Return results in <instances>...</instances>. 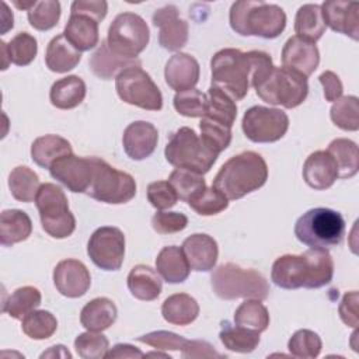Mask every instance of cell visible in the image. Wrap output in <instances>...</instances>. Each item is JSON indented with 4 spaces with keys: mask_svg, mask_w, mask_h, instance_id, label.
Segmentation results:
<instances>
[{
    "mask_svg": "<svg viewBox=\"0 0 359 359\" xmlns=\"http://www.w3.org/2000/svg\"><path fill=\"white\" fill-rule=\"evenodd\" d=\"M115 90L126 104L147 111H160L163 108L160 88L140 66H132L121 72L115 79Z\"/></svg>",
    "mask_w": 359,
    "mask_h": 359,
    "instance_id": "12",
    "label": "cell"
},
{
    "mask_svg": "<svg viewBox=\"0 0 359 359\" xmlns=\"http://www.w3.org/2000/svg\"><path fill=\"white\" fill-rule=\"evenodd\" d=\"M323 348L321 338L317 332L311 330H299L296 331L289 342L287 349L292 356L300 359H314L320 355Z\"/></svg>",
    "mask_w": 359,
    "mask_h": 359,
    "instance_id": "46",
    "label": "cell"
},
{
    "mask_svg": "<svg viewBox=\"0 0 359 359\" xmlns=\"http://www.w3.org/2000/svg\"><path fill=\"white\" fill-rule=\"evenodd\" d=\"M137 341L161 351H181L188 339L170 331H153L137 337Z\"/></svg>",
    "mask_w": 359,
    "mask_h": 359,
    "instance_id": "52",
    "label": "cell"
},
{
    "mask_svg": "<svg viewBox=\"0 0 359 359\" xmlns=\"http://www.w3.org/2000/svg\"><path fill=\"white\" fill-rule=\"evenodd\" d=\"M168 182L175 189L178 199L188 202L194 195H196L199 191L206 188V182L203 180V175L195 174L192 171L175 168L170 177Z\"/></svg>",
    "mask_w": 359,
    "mask_h": 359,
    "instance_id": "48",
    "label": "cell"
},
{
    "mask_svg": "<svg viewBox=\"0 0 359 359\" xmlns=\"http://www.w3.org/2000/svg\"><path fill=\"white\" fill-rule=\"evenodd\" d=\"M161 314L170 324L188 325L196 320L199 314V304L191 294L175 293L164 300Z\"/></svg>",
    "mask_w": 359,
    "mask_h": 359,
    "instance_id": "34",
    "label": "cell"
},
{
    "mask_svg": "<svg viewBox=\"0 0 359 359\" xmlns=\"http://www.w3.org/2000/svg\"><path fill=\"white\" fill-rule=\"evenodd\" d=\"M188 205L201 216H212L223 212L229 206V199L213 185L210 188H205L194 195Z\"/></svg>",
    "mask_w": 359,
    "mask_h": 359,
    "instance_id": "44",
    "label": "cell"
},
{
    "mask_svg": "<svg viewBox=\"0 0 359 359\" xmlns=\"http://www.w3.org/2000/svg\"><path fill=\"white\" fill-rule=\"evenodd\" d=\"M144 353L137 349L133 345L129 344H116L112 349H108L105 358L108 359H115V358H132V359H137V358H143Z\"/></svg>",
    "mask_w": 359,
    "mask_h": 359,
    "instance_id": "58",
    "label": "cell"
},
{
    "mask_svg": "<svg viewBox=\"0 0 359 359\" xmlns=\"http://www.w3.org/2000/svg\"><path fill=\"white\" fill-rule=\"evenodd\" d=\"M188 224V217L180 212H157L151 217V227L158 234L182 231Z\"/></svg>",
    "mask_w": 359,
    "mask_h": 359,
    "instance_id": "53",
    "label": "cell"
},
{
    "mask_svg": "<svg viewBox=\"0 0 359 359\" xmlns=\"http://www.w3.org/2000/svg\"><path fill=\"white\" fill-rule=\"evenodd\" d=\"M128 289L133 297L151 302L160 296L163 283L157 271L140 264L130 269L128 275Z\"/></svg>",
    "mask_w": 359,
    "mask_h": 359,
    "instance_id": "30",
    "label": "cell"
},
{
    "mask_svg": "<svg viewBox=\"0 0 359 359\" xmlns=\"http://www.w3.org/2000/svg\"><path fill=\"white\" fill-rule=\"evenodd\" d=\"M93 180L87 195L109 205L129 202L136 195V181L125 171H119L100 157H91Z\"/></svg>",
    "mask_w": 359,
    "mask_h": 359,
    "instance_id": "10",
    "label": "cell"
},
{
    "mask_svg": "<svg viewBox=\"0 0 359 359\" xmlns=\"http://www.w3.org/2000/svg\"><path fill=\"white\" fill-rule=\"evenodd\" d=\"M28 21L32 28L38 31H48L53 28L60 18V3L57 0H42L27 11Z\"/></svg>",
    "mask_w": 359,
    "mask_h": 359,
    "instance_id": "45",
    "label": "cell"
},
{
    "mask_svg": "<svg viewBox=\"0 0 359 359\" xmlns=\"http://www.w3.org/2000/svg\"><path fill=\"white\" fill-rule=\"evenodd\" d=\"M69 154H73L72 144L57 135L39 136L31 144V158L42 168L49 170L56 160Z\"/></svg>",
    "mask_w": 359,
    "mask_h": 359,
    "instance_id": "29",
    "label": "cell"
},
{
    "mask_svg": "<svg viewBox=\"0 0 359 359\" xmlns=\"http://www.w3.org/2000/svg\"><path fill=\"white\" fill-rule=\"evenodd\" d=\"M325 24L321 15L318 4L307 3L299 7L294 17V32L296 36L316 43L325 32Z\"/></svg>",
    "mask_w": 359,
    "mask_h": 359,
    "instance_id": "35",
    "label": "cell"
},
{
    "mask_svg": "<svg viewBox=\"0 0 359 359\" xmlns=\"http://www.w3.org/2000/svg\"><path fill=\"white\" fill-rule=\"evenodd\" d=\"M268 180V165L264 157L255 151H243L230 157L213 180L229 201H236L259 189Z\"/></svg>",
    "mask_w": 359,
    "mask_h": 359,
    "instance_id": "3",
    "label": "cell"
},
{
    "mask_svg": "<svg viewBox=\"0 0 359 359\" xmlns=\"http://www.w3.org/2000/svg\"><path fill=\"white\" fill-rule=\"evenodd\" d=\"M334 276V261L324 248H310L299 255L285 254L275 259L271 271L272 282L282 289H318Z\"/></svg>",
    "mask_w": 359,
    "mask_h": 359,
    "instance_id": "2",
    "label": "cell"
},
{
    "mask_svg": "<svg viewBox=\"0 0 359 359\" xmlns=\"http://www.w3.org/2000/svg\"><path fill=\"white\" fill-rule=\"evenodd\" d=\"M203 116L231 128L237 118V105L234 100L223 90L210 86L206 94V108Z\"/></svg>",
    "mask_w": 359,
    "mask_h": 359,
    "instance_id": "36",
    "label": "cell"
},
{
    "mask_svg": "<svg viewBox=\"0 0 359 359\" xmlns=\"http://www.w3.org/2000/svg\"><path fill=\"white\" fill-rule=\"evenodd\" d=\"M164 156L175 168L203 175L216 163L219 154L210 150L194 129L182 126L171 135Z\"/></svg>",
    "mask_w": 359,
    "mask_h": 359,
    "instance_id": "8",
    "label": "cell"
},
{
    "mask_svg": "<svg viewBox=\"0 0 359 359\" xmlns=\"http://www.w3.org/2000/svg\"><path fill=\"white\" fill-rule=\"evenodd\" d=\"M234 323L237 325L262 332L269 325L268 309L257 299H247L234 311Z\"/></svg>",
    "mask_w": 359,
    "mask_h": 359,
    "instance_id": "41",
    "label": "cell"
},
{
    "mask_svg": "<svg viewBox=\"0 0 359 359\" xmlns=\"http://www.w3.org/2000/svg\"><path fill=\"white\" fill-rule=\"evenodd\" d=\"M202 142L215 153L220 154L231 142V128L202 116L199 122Z\"/></svg>",
    "mask_w": 359,
    "mask_h": 359,
    "instance_id": "47",
    "label": "cell"
},
{
    "mask_svg": "<svg viewBox=\"0 0 359 359\" xmlns=\"http://www.w3.org/2000/svg\"><path fill=\"white\" fill-rule=\"evenodd\" d=\"M210 283L215 294L223 300L238 297L265 300L269 293L268 282L259 272L233 262L219 265L210 276Z\"/></svg>",
    "mask_w": 359,
    "mask_h": 359,
    "instance_id": "7",
    "label": "cell"
},
{
    "mask_svg": "<svg viewBox=\"0 0 359 359\" xmlns=\"http://www.w3.org/2000/svg\"><path fill=\"white\" fill-rule=\"evenodd\" d=\"M241 128L247 139L254 143H272L285 136L289 116L278 108L254 105L244 112Z\"/></svg>",
    "mask_w": 359,
    "mask_h": 359,
    "instance_id": "13",
    "label": "cell"
},
{
    "mask_svg": "<svg viewBox=\"0 0 359 359\" xmlns=\"http://www.w3.org/2000/svg\"><path fill=\"white\" fill-rule=\"evenodd\" d=\"M358 300H359L358 292L352 290V292L345 293L341 303H339V307H338L339 317L348 327L356 328L358 324H359V320H358Z\"/></svg>",
    "mask_w": 359,
    "mask_h": 359,
    "instance_id": "55",
    "label": "cell"
},
{
    "mask_svg": "<svg viewBox=\"0 0 359 359\" xmlns=\"http://www.w3.org/2000/svg\"><path fill=\"white\" fill-rule=\"evenodd\" d=\"M42 229L53 238H66L76 229V217L69 209V201L60 187L45 182L35 196Z\"/></svg>",
    "mask_w": 359,
    "mask_h": 359,
    "instance_id": "9",
    "label": "cell"
},
{
    "mask_svg": "<svg viewBox=\"0 0 359 359\" xmlns=\"http://www.w3.org/2000/svg\"><path fill=\"white\" fill-rule=\"evenodd\" d=\"M296 238L310 248H332L345 236V220L337 210L313 208L304 212L294 224Z\"/></svg>",
    "mask_w": 359,
    "mask_h": 359,
    "instance_id": "6",
    "label": "cell"
},
{
    "mask_svg": "<svg viewBox=\"0 0 359 359\" xmlns=\"http://www.w3.org/2000/svg\"><path fill=\"white\" fill-rule=\"evenodd\" d=\"M98 21L83 14H70L63 35L79 52L93 49L100 39Z\"/></svg>",
    "mask_w": 359,
    "mask_h": 359,
    "instance_id": "24",
    "label": "cell"
},
{
    "mask_svg": "<svg viewBox=\"0 0 359 359\" xmlns=\"http://www.w3.org/2000/svg\"><path fill=\"white\" fill-rule=\"evenodd\" d=\"M331 121L342 130L355 132L359 129V100L355 95L341 97L334 101L330 109Z\"/></svg>",
    "mask_w": 359,
    "mask_h": 359,
    "instance_id": "43",
    "label": "cell"
},
{
    "mask_svg": "<svg viewBox=\"0 0 359 359\" xmlns=\"http://www.w3.org/2000/svg\"><path fill=\"white\" fill-rule=\"evenodd\" d=\"M0 50L3 55L1 70H6L10 63L17 66L29 65L38 52L36 39L28 32H18L10 42L0 41Z\"/></svg>",
    "mask_w": 359,
    "mask_h": 359,
    "instance_id": "31",
    "label": "cell"
},
{
    "mask_svg": "<svg viewBox=\"0 0 359 359\" xmlns=\"http://www.w3.org/2000/svg\"><path fill=\"white\" fill-rule=\"evenodd\" d=\"M158 132L156 126L146 121H136L126 126L122 136L123 150L129 158L140 161L147 158L156 150Z\"/></svg>",
    "mask_w": 359,
    "mask_h": 359,
    "instance_id": "20",
    "label": "cell"
},
{
    "mask_svg": "<svg viewBox=\"0 0 359 359\" xmlns=\"http://www.w3.org/2000/svg\"><path fill=\"white\" fill-rule=\"evenodd\" d=\"M3 6V14H1V34H6L8 29L13 28L14 25V17H13V13L8 10V6L7 3H1Z\"/></svg>",
    "mask_w": 359,
    "mask_h": 359,
    "instance_id": "60",
    "label": "cell"
},
{
    "mask_svg": "<svg viewBox=\"0 0 359 359\" xmlns=\"http://www.w3.org/2000/svg\"><path fill=\"white\" fill-rule=\"evenodd\" d=\"M257 95L271 104L283 108H296L307 98V77L286 67H276L272 57L259 50L251 79Z\"/></svg>",
    "mask_w": 359,
    "mask_h": 359,
    "instance_id": "1",
    "label": "cell"
},
{
    "mask_svg": "<svg viewBox=\"0 0 359 359\" xmlns=\"http://www.w3.org/2000/svg\"><path fill=\"white\" fill-rule=\"evenodd\" d=\"M41 292L34 286L15 289L3 304V311L14 320H22L28 313L41 304Z\"/></svg>",
    "mask_w": 359,
    "mask_h": 359,
    "instance_id": "40",
    "label": "cell"
},
{
    "mask_svg": "<svg viewBox=\"0 0 359 359\" xmlns=\"http://www.w3.org/2000/svg\"><path fill=\"white\" fill-rule=\"evenodd\" d=\"M88 65L97 77L102 80H111L112 77L116 79V76L128 67L140 66L142 62L139 59H128L114 53L109 49L107 41H102L100 48L91 55Z\"/></svg>",
    "mask_w": 359,
    "mask_h": 359,
    "instance_id": "25",
    "label": "cell"
},
{
    "mask_svg": "<svg viewBox=\"0 0 359 359\" xmlns=\"http://www.w3.org/2000/svg\"><path fill=\"white\" fill-rule=\"evenodd\" d=\"M320 8L325 27L353 41L359 39V3L330 0L324 1Z\"/></svg>",
    "mask_w": 359,
    "mask_h": 359,
    "instance_id": "18",
    "label": "cell"
},
{
    "mask_svg": "<svg viewBox=\"0 0 359 359\" xmlns=\"http://www.w3.org/2000/svg\"><path fill=\"white\" fill-rule=\"evenodd\" d=\"M156 269L167 283H181L189 276L191 266L181 247L167 245L156 258Z\"/></svg>",
    "mask_w": 359,
    "mask_h": 359,
    "instance_id": "27",
    "label": "cell"
},
{
    "mask_svg": "<svg viewBox=\"0 0 359 359\" xmlns=\"http://www.w3.org/2000/svg\"><path fill=\"white\" fill-rule=\"evenodd\" d=\"M118 316V309L108 297H95L90 300L80 313V323L87 331L101 332L109 328Z\"/></svg>",
    "mask_w": 359,
    "mask_h": 359,
    "instance_id": "26",
    "label": "cell"
},
{
    "mask_svg": "<svg viewBox=\"0 0 359 359\" xmlns=\"http://www.w3.org/2000/svg\"><path fill=\"white\" fill-rule=\"evenodd\" d=\"M57 328L56 317L46 310H32L21 320L22 332L36 341L50 338Z\"/></svg>",
    "mask_w": 359,
    "mask_h": 359,
    "instance_id": "42",
    "label": "cell"
},
{
    "mask_svg": "<svg viewBox=\"0 0 359 359\" xmlns=\"http://www.w3.org/2000/svg\"><path fill=\"white\" fill-rule=\"evenodd\" d=\"M255 67V50L241 52L236 48H224L216 52L210 60L212 86L223 90L234 101L248 94Z\"/></svg>",
    "mask_w": 359,
    "mask_h": 359,
    "instance_id": "5",
    "label": "cell"
},
{
    "mask_svg": "<svg viewBox=\"0 0 359 359\" xmlns=\"http://www.w3.org/2000/svg\"><path fill=\"white\" fill-rule=\"evenodd\" d=\"M74 349L83 359H101L105 358L109 349V342L101 332L87 331L74 339Z\"/></svg>",
    "mask_w": 359,
    "mask_h": 359,
    "instance_id": "49",
    "label": "cell"
},
{
    "mask_svg": "<svg viewBox=\"0 0 359 359\" xmlns=\"http://www.w3.org/2000/svg\"><path fill=\"white\" fill-rule=\"evenodd\" d=\"M230 27L244 36L278 38L286 27V14L278 4L262 0H240L230 7Z\"/></svg>",
    "mask_w": 359,
    "mask_h": 359,
    "instance_id": "4",
    "label": "cell"
},
{
    "mask_svg": "<svg viewBox=\"0 0 359 359\" xmlns=\"http://www.w3.org/2000/svg\"><path fill=\"white\" fill-rule=\"evenodd\" d=\"M150 39V31L146 21L135 13L126 11L118 14L108 28L107 43L109 49L128 59H136Z\"/></svg>",
    "mask_w": 359,
    "mask_h": 359,
    "instance_id": "11",
    "label": "cell"
},
{
    "mask_svg": "<svg viewBox=\"0 0 359 359\" xmlns=\"http://www.w3.org/2000/svg\"><path fill=\"white\" fill-rule=\"evenodd\" d=\"M147 201L153 208L164 210L177 203L178 195L168 181H154L147 185Z\"/></svg>",
    "mask_w": 359,
    "mask_h": 359,
    "instance_id": "51",
    "label": "cell"
},
{
    "mask_svg": "<svg viewBox=\"0 0 359 359\" xmlns=\"http://www.w3.org/2000/svg\"><path fill=\"white\" fill-rule=\"evenodd\" d=\"M219 338L224 348L238 353H250L259 344V332L237 324L233 325L229 321L222 323Z\"/></svg>",
    "mask_w": 359,
    "mask_h": 359,
    "instance_id": "37",
    "label": "cell"
},
{
    "mask_svg": "<svg viewBox=\"0 0 359 359\" xmlns=\"http://www.w3.org/2000/svg\"><path fill=\"white\" fill-rule=\"evenodd\" d=\"M338 178V165L327 150H317L306 158L303 164V180L310 188L318 191L328 189Z\"/></svg>",
    "mask_w": 359,
    "mask_h": 359,
    "instance_id": "21",
    "label": "cell"
},
{
    "mask_svg": "<svg viewBox=\"0 0 359 359\" xmlns=\"http://www.w3.org/2000/svg\"><path fill=\"white\" fill-rule=\"evenodd\" d=\"M181 248L191 269L198 272H208L215 268L219 255V247L216 240L209 234H191L184 240Z\"/></svg>",
    "mask_w": 359,
    "mask_h": 359,
    "instance_id": "22",
    "label": "cell"
},
{
    "mask_svg": "<svg viewBox=\"0 0 359 359\" xmlns=\"http://www.w3.org/2000/svg\"><path fill=\"white\" fill-rule=\"evenodd\" d=\"M86 93L87 88L83 79L79 76H66L52 84L49 98L53 107L59 109H72L83 102Z\"/></svg>",
    "mask_w": 359,
    "mask_h": 359,
    "instance_id": "32",
    "label": "cell"
},
{
    "mask_svg": "<svg viewBox=\"0 0 359 359\" xmlns=\"http://www.w3.org/2000/svg\"><path fill=\"white\" fill-rule=\"evenodd\" d=\"M327 151L334 157L338 165L339 178H351L358 172L359 153L355 142L345 137L334 139L328 144Z\"/></svg>",
    "mask_w": 359,
    "mask_h": 359,
    "instance_id": "39",
    "label": "cell"
},
{
    "mask_svg": "<svg viewBox=\"0 0 359 359\" xmlns=\"http://www.w3.org/2000/svg\"><path fill=\"white\" fill-rule=\"evenodd\" d=\"M91 157H79L74 154L56 160L50 168V175L63 184L72 192H87L93 180Z\"/></svg>",
    "mask_w": 359,
    "mask_h": 359,
    "instance_id": "15",
    "label": "cell"
},
{
    "mask_svg": "<svg viewBox=\"0 0 359 359\" xmlns=\"http://www.w3.org/2000/svg\"><path fill=\"white\" fill-rule=\"evenodd\" d=\"M174 108L175 111L188 118H199L203 116L206 108V94H203L198 88H189L185 91H180L174 95Z\"/></svg>",
    "mask_w": 359,
    "mask_h": 359,
    "instance_id": "50",
    "label": "cell"
},
{
    "mask_svg": "<svg viewBox=\"0 0 359 359\" xmlns=\"http://www.w3.org/2000/svg\"><path fill=\"white\" fill-rule=\"evenodd\" d=\"M90 259L104 271H118L125 258V236L114 226L98 227L87 244Z\"/></svg>",
    "mask_w": 359,
    "mask_h": 359,
    "instance_id": "14",
    "label": "cell"
},
{
    "mask_svg": "<svg viewBox=\"0 0 359 359\" xmlns=\"http://www.w3.org/2000/svg\"><path fill=\"white\" fill-rule=\"evenodd\" d=\"M41 184L38 174L27 165H18L8 175V188L14 199L20 202H32Z\"/></svg>",
    "mask_w": 359,
    "mask_h": 359,
    "instance_id": "38",
    "label": "cell"
},
{
    "mask_svg": "<svg viewBox=\"0 0 359 359\" xmlns=\"http://www.w3.org/2000/svg\"><path fill=\"white\" fill-rule=\"evenodd\" d=\"M181 351H182V356L189 358V359L222 358V355L219 352H216L209 342L199 341V339H194V341L188 339Z\"/></svg>",
    "mask_w": 359,
    "mask_h": 359,
    "instance_id": "57",
    "label": "cell"
},
{
    "mask_svg": "<svg viewBox=\"0 0 359 359\" xmlns=\"http://www.w3.org/2000/svg\"><path fill=\"white\" fill-rule=\"evenodd\" d=\"M31 217L20 209H6L0 215V243L4 247L21 243L31 236Z\"/></svg>",
    "mask_w": 359,
    "mask_h": 359,
    "instance_id": "33",
    "label": "cell"
},
{
    "mask_svg": "<svg viewBox=\"0 0 359 359\" xmlns=\"http://www.w3.org/2000/svg\"><path fill=\"white\" fill-rule=\"evenodd\" d=\"M199 63L198 60L188 53H175L172 55L164 69V77L168 87L177 93L194 88L199 80Z\"/></svg>",
    "mask_w": 359,
    "mask_h": 359,
    "instance_id": "23",
    "label": "cell"
},
{
    "mask_svg": "<svg viewBox=\"0 0 359 359\" xmlns=\"http://www.w3.org/2000/svg\"><path fill=\"white\" fill-rule=\"evenodd\" d=\"M41 358H66L72 359V353L66 349L65 345H53L48 351H45Z\"/></svg>",
    "mask_w": 359,
    "mask_h": 359,
    "instance_id": "59",
    "label": "cell"
},
{
    "mask_svg": "<svg viewBox=\"0 0 359 359\" xmlns=\"http://www.w3.org/2000/svg\"><path fill=\"white\" fill-rule=\"evenodd\" d=\"M153 25L160 28L158 43L167 50H180L188 41V22L178 15V8L172 4L164 6L154 11Z\"/></svg>",
    "mask_w": 359,
    "mask_h": 359,
    "instance_id": "16",
    "label": "cell"
},
{
    "mask_svg": "<svg viewBox=\"0 0 359 359\" xmlns=\"http://www.w3.org/2000/svg\"><path fill=\"white\" fill-rule=\"evenodd\" d=\"M81 60V52L70 45L63 34L50 39L46 46L45 63L50 72L67 73L73 70Z\"/></svg>",
    "mask_w": 359,
    "mask_h": 359,
    "instance_id": "28",
    "label": "cell"
},
{
    "mask_svg": "<svg viewBox=\"0 0 359 359\" xmlns=\"http://www.w3.org/2000/svg\"><path fill=\"white\" fill-rule=\"evenodd\" d=\"M53 283L60 294L76 299L87 293L91 286V276L81 261L67 258L55 266Z\"/></svg>",
    "mask_w": 359,
    "mask_h": 359,
    "instance_id": "17",
    "label": "cell"
},
{
    "mask_svg": "<svg viewBox=\"0 0 359 359\" xmlns=\"http://www.w3.org/2000/svg\"><path fill=\"white\" fill-rule=\"evenodd\" d=\"M321 86H323V90H324V98L330 102H334L337 101L338 98L342 97V93H344V86H342V81L341 79L331 70H327L324 73L320 74L318 77Z\"/></svg>",
    "mask_w": 359,
    "mask_h": 359,
    "instance_id": "56",
    "label": "cell"
},
{
    "mask_svg": "<svg viewBox=\"0 0 359 359\" xmlns=\"http://www.w3.org/2000/svg\"><path fill=\"white\" fill-rule=\"evenodd\" d=\"M320 63V52L316 43L299 36H290L282 49V67L297 72L304 77L314 73Z\"/></svg>",
    "mask_w": 359,
    "mask_h": 359,
    "instance_id": "19",
    "label": "cell"
},
{
    "mask_svg": "<svg viewBox=\"0 0 359 359\" xmlns=\"http://www.w3.org/2000/svg\"><path fill=\"white\" fill-rule=\"evenodd\" d=\"M144 356H163V358H168L170 359V356L168 355H165V353H156V352H150V353H146Z\"/></svg>",
    "mask_w": 359,
    "mask_h": 359,
    "instance_id": "61",
    "label": "cell"
},
{
    "mask_svg": "<svg viewBox=\"0 0 359 359\" xmlns=\"http://www.w3.org/2000/svg\"><path fill=\"white\" fill-rule=\"evenodd\" d=\"M108 11V3L105 0H76L72 3L70 14H83L102 21Z\"/></svg>",
    "mask_w": 359,
    "mask_h": 359,
    "instance_id": "54",
    "label": "cell"
}]
</instances>
